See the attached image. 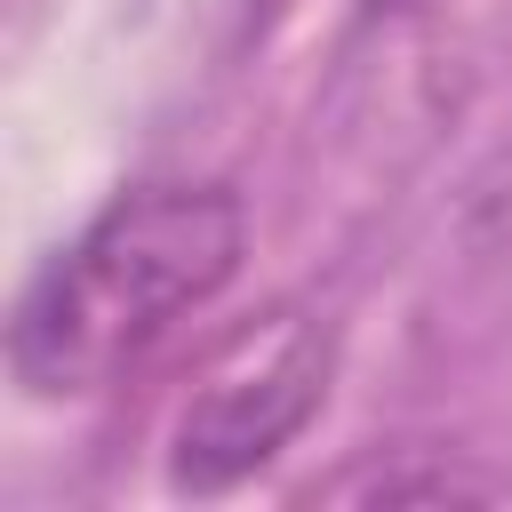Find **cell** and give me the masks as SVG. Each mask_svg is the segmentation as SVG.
<instances>
[{"label":"cell","instance_id":"obj_2","mask_svg":"<svg viewBox=\"0 0 512 512\" xmlns=\"http://www.w3.org/2000/svg\"><path fill=\"white\" fill-rule=\"evenodd\" d=\"M328 368H336L328 328H312L304 312H272L184 400L176 440H168V480L192 488V496H216V488L264 472L312 424V408L328 392Z\"/></svg>","mask_w":512,"mask_h":512},{"label":"cell","instance_id":"obj_1","mask_svg":"<svg viewBox=\"0 0 512 512\" xmlns=\"http://www.w3.org/2000/svg\"><path fill=\"white\" fill-rule=\"evenodd\" d=\"M240 248H248V208L224 184L120 192L16 296L8 320L16 384L32 400L104 392L240 272Z\"/></svg>","mask_w":512,"mask_h":512},{"label":"cell","instance_id":"obj_3","mask_svg":"<svg viewBox=\"0 0 512 512\" xmlns=\"http://www.w3.org/2000/svg\"><path fill=\"white\" fill-rule=\"evenodd\" d=\"M376 8H416V0H376Z\"/></svg>","mask_w":512,"mask_h":512}]
</instances>
